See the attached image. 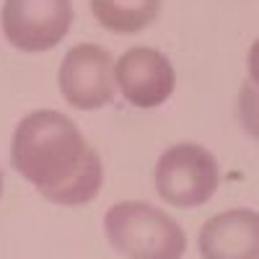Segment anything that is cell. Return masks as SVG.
Here are the masks:
<instances>
[{"label":"cell","mask_w":259,"mask_h":259,"mask_svg":"<svg viewBox=\"0 0 259 259\" xmlns=\"http://www.w3.org/2000/svg\"><path fill=\"white\" fill-rule=\"evenodd\" d=\"M246 73H249V83L259 89V39L249 47V57H246Z\"/></svg>","instance_id":"8fae6325"},{"label":"cell","mask_w":259,"mask_h":259,"mask_svg":"<svg viewBox=\"0 0 259 259\" xmlns=\"http://www.w3.org/2000/svg\"><path fill=\"white\" fill-rule=\"evenodd\" d=\"M177 85L171 60L153 47H133L117 57V89L138 109L163 106Z\"/></svg>","instance_id":"8992f818"},{"label":"cell","mask_w":259,"mask_h":259,"mask_svg":"<svg viewBox=\"0 0 259 259\" xmlns=\"http://www.w3.org/2000/svg\"><path fill=\"white\" fill-rule=\"evenodd\" d=\"M62 99L73 109L96 112L112 104L117 89V62L99 45H75L62 57L57 70Z\"/></svg>","instance_id":"5b68a950"},{"label":"cell","mask_w":259,"mask_h":259,"mask_svg":"<svg viewBox=\"0 0 259 259\" xmlns=\"http://www.w3.org/2000/svg\"><path fill=\"white\" fill-rule=\"evenodd\" d=\"M0 197H3V171H0Z\"/></svg>","instance_id":"7c38bea8"},{"label":"cell","mask_w":259,"mask_h":259,"mask_svg":"<svg viewBox=\"0 0 259 259\" xmlns=\"http://www.w3.org/2000/svg\"><path fill=\"white\" fill-rule=\"evenodd\" d=\"M104 233L124 259H182L187 251L184 228L161 207L124 200L104 212Z\"/></svg>","instance_id":"7a4b0ae2"},{"label":"cell","mask_w":259,"mask_h":259,"mask_svg":"<svg viewBox=\"0 0 259 259\" xmlns=\"http://www.w3.org/2000/svg\"><path fill=\"white\" fill-rule=\"evenodd\" d=\"M91 150L80 127L68 114L36 109L13 130L11 163L45 197L78 174Z\"/></svg>","instance_id":"6da1fadb"},{"label":"cell","mask_w":259,"mask_h":259,"mask_svg":"<svg viewBox=\"0 0 259 259\" xmlns=\"http://www.w3.org/2000/svg\"><path fill=\"white\" fill-rule=\"evenodd\" d=\"M153 184L163 202L179 210H192L210 202L221 187V166L205 145H168L153 166Z\"/></svg>","instance_id":"3957f363"},{"label":"cell","mask_w":259,"mask_h":259,"mask_svg":"<svg viewBox=\"0 0 259 259\" xmlns=\"http://www.w3.org/2000/svg\"><path fill=\"white\" fill-rule=\"evenodd\" d=\"M202 259H259V212L233 207L205 221L200 231Z\"/></svg>","instance_id":"52a82bcc"},{"label":"cell","mask_w":259,"mask_h":259,"mask_svg":"<svg viewBox=\"0 0 259 259\" xmlns=\"http://www.w3.org/2000/svg\"><path fill=\"white\" fill-rule=\"evenodd\" d=\"M239 122L244 127V133L259 143V89L244 80L239 91Z\"/></svg>","instance_id":"30bf717a"},{"label":"cell","mask_w":259,"mask_h":259,"mask_svg":"<svg viewBox=\"0 0 259 259\" xmlns=\"http://www.w3.org/2000/svg\"><path fill=\"white\" fill-rule=\"evenodd\" d=\"M101 187H104V166H101L99 153L91 150L78 174L68 179L62 187L45 194V200H50L52 205H62V207H80V205H89L101 192Z\"/></svg>","instance_id":"9c48e42d"},{"label":"cell","mask_w":259,"mask_h":259,"mask_svg":"<svg viewBox=\"0 0 259 259\" xmlns=\"http://www.w3.org/2000/svg\"><path fill=\"white\" fill-rule=\"evenodd\" d=\"M96 21L114 34H138L161 13V0H89Z\"/></svg>","instance_id":"ba28073f"},{"label":"cell","mask_w":259,"mask_h":259,"mask_svg":"<svg viewBox=\"0 0 259 259\" xmlns=\"http://www.w3.org/2000/svg\"><path fill=\"white\" fill-rule=\"evenodd\" d=\"M73 0H3L0 26L8 45L39 55L55 50L73 26Z\"/></svg>","instance_id":"277c9868"}]
</instances>
